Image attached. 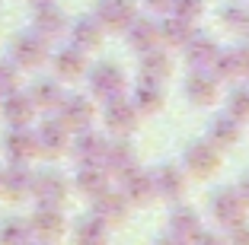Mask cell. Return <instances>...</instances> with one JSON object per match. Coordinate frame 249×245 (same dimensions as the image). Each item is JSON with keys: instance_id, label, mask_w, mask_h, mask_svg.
Instances as JSON below:
<instances>
[{"instance_id": "d590c367", "label": "cell", "mask_w": 249, "mask_h": 245, "mask_svg": "<svg viewBox=\"0 0 249 245\" xmlns=\"http://www.w3.org/2000/svg\"><path fill=\"white\" fill-rule=\"evenodd\" d=\"M201 10H205V0H173V13L189 19V22L195 16H201Z\"/></svg>"}, {"instance_id": "e0dca14e", "label": "cell", "mask_w": 249, "mask_h": 245, "mask_svg": "<svg viewBox=\"0 0 249 245\" xmlns=\"http://www.w3.org/2000/svg\"><path fill=\"white\" fill-rule=\"evenodd\" d=\"M154 179V195H163V197H179L185 191V179L182 172H179L176 166H163L157 175H150Z\"/></svg>"}, {"instance_id": "f1b7e54d", "label": "cell", "mask_w": 249, "mask_h": 245, "mask_svg": "<svg viewBox=\"0 0 249 245\" xmlns=\"http://www.w3.org/2000/svg\"><path fill=\"white\" fill-rule=\"evenodd\" d=\"M163 38H166L169 45H185L192 38V29H189V19H182V16H176L173 13V19H166L163 22Z\"/></svg>"}, {"instance_id": "603a6c76", "label": "cell", "mask_w": 249, "mask_h": 245, "mask_svg": "<svg viewBox=\"0 0 249 245\" xmlns=\"http://www.w3.org/2000/svg\"><path fill=\"white\" fill-rule=\"evenodd\" d=\"M29 99H32L36 108H58L61 99H64V93H61V86L54 83V80H38L36 86H32Z\"/></svg>"}, {"instance_id": "f546056e", "label": "cell", "mask_w": 249, "mask_h": 245, "mask_svg": "<svg viewBox=\"0 0 249 245\" xmlns=\"http://www.w3.org/2000/svg\"><path fill=\"white\" fill-rule=\"evenodd\" d=\"M160 102H163V96H160V89H157V83H154V80H147V86L138 89L134 108H138V112H157Z\"/></svg>"}, {"instance_id": "d6986e66", "label": "cell", "mask_w": 249, "mask_h": 245, "mask_svg": "<svg viewBox=\"0 0 249 245\" xmlns=\"http://www.w3.org/2000/svg\"><path fill=\"white\" fill-rule=\"evenodd\" d=\"M124 197L134 201V204H147L150 197H154V179L131 169V172L124 175Z\"/></svg>"}, {"instance_id": "4fadbf2b", "label": "cell", "mask_w": 249, "mask_h": 245, "mask_svg": "<svg viewBox=\"0 0 249 245\" xmlns=\"http://www.w3.org/2000/svg\"><path fill=\"white\" fill-rule=\"evenodd\" d=\"M29 185H32V175L26 169V163H16V166L0 172V191L7 197H26L29 195Z\"/></svg>"}, {"instance_id": "ba28073f", "label": "cell", "mask_w": 249, "mask_h": 245, "mask_svg": "<svg viewBox=\"0 0 249 245\" xmlns=\"http://www.w3.org/2000/svg\"><path fill=\"white\" fill-rule=\"evenodd\" d=\"M36 153H38V140H36L32 131H26V124H22V128H13L7 134V156L13 159V163H29Z\"/></svg>"}, {"instance_id": "ac0fdd59", "label": "cell", "mask_w": 249, "mask_h": 245, "mask_svg": "<svg viewBox=\"0 0 249 245\" xmlns=\"http://www.w3.org/2000/svg\"><path fill=\"white\" fill-rule=\"evenodd\" d=\"M83 67H87V58H83V48H77V45H71V48H64V51L54 54V70H58L61 77H67V80L80 77Z\"/></svg>"}, {"instance_id": "7a4b0ae2", "label": "cell", "mask_w": 249, "mask_h": 245, "mask_svg": "<svg viewBox=\"0 0 249 245\" xmlns=\"http://www.w3.org/2000/svg\"><path fill=\"white\" fill-rule=\"evenodd\" d=\"M29 195L38 197V204H48V207H61L67 197V181L54 172H42V175H32V185H29Z\"/></svg>"}, {"instance_id": "52a82bcc", "label": "cell", "mask_w": 249, "mask_h": 245, "mask_svg": "<svg viewBox=\"0 0 249 245\" xmlns=\"http://www.w3.org/2000/svg\"><path fill=\"white\" fill-rule=\"evenodd\" d=\"M99 22L106 29H128L134 22V3L131 0H103L99 3Z\"/></svg>"}, {"instance_id": "74e56055", "label": "cell", "mask_w": 249, "mask_h": 245, "mask_svg": "<svg viewBox=\"0 0 249 245\" xmlns=\"http://www.w3.org/2000/svg\"><path fill=\"white\" fill-rule=\"evenodd\" d=\"M147 7H150V10H173V0H147Z\"/></svg>"}, {"instance_id": "3957f363", "label": "cell", "mask_w": 249, "mask_h": 245, "mask_svg": "<svg viewBox=\"0 0 249 245\" xmlns=\"http://www.w3.org/2000/svg\"><path fill=\"white\" fill-rule=\"evenodd\" d=\"M10 58H13L16 67H38L45 58H48V48H45V38L42 35H19L10 48Z\"/></svg>"}, {"instance_id": "5bb4252c", "label": "cell", "mask_w": 249, "mask_h": 245, "mask_svg": "<svg viewBox=\"0 0 249 245\" xmlns=\"http://www.w3.org/2000/svg\"><path fill=\"white\" fill-rule=\"evenodd\" d=\"M32 29H36V35H42L45 42H48V38H54V35L64 32V13H61L58 7H52V3H42V7L36 10Z\"/></svg>"}, {"instance_id": "44dd1931", "label": "cell", "mask_w": 249, "mask_h": 245, "mask_svg": "<svg viewBox=\"0 0 249 245\" xmlns=\"http://www.w3.org/2000/svg\"><path fill=\"white\" fill-rule=\"evenodd\" d=\"M128 32H131V45L138 51H150V48H157V42H160V29H157L154 22L138 19V16H134V22L128 26Z\"/></svg>"}, {"instance_id": "277c9868", "label": "cell", "mask_w": 249, "mask_h": 245, "mask_svg": "<svg viewBox=\"0 0 249 245\" xmlns=\"http://www.w3.org/2000/svg\"><path fill=\"white\" fill-rule=\"evenodd\" d=\"M211 210L214 216H217L220 223H227V226H236L243 223V210H246V201H243V195H236V191H217L211 201Z\"/></svg>"}, {"instance_id": "8992f818", "label": "cell", "mask_w": 249, "mask_h": 245, "mask_svg": "<svg viewBox=\"0 0 249 245\" xmlns=\"http://www.w3.org/2000/svg\"><path fill=\"white\" fill-rule=\"evenodd\" d=\"M29 229H32V236H38V239H58L61 232H64V216H61L58 207L42 204V207L36 210V216L29 220Z\"/></svg>"}, {"instance_id": "2e32d148", "label": "cell", "mask_w": 249, "mask_h": 245, "mask_svg": "<svg viewBox=\"0 0 249 245\" xmlns=\"http://www.w3.org/2000/svg\"><path fill=\"white\" fill-rule=\"evenodd\" d=\"M124 213H128V197L124 195H112V191L96 195V216L103 223H122Z\"/></svg>"}, {"instance_id": "1f68e13d", "label": "cell", "mask_w": 249, "mask_h": 245, "mask_svg": "<svg viewBox=\"0 0 249 245\" xmlns=\"http://www.w3.org/2000/svg\"><path fill=\"white\" fill-rule=\"evenodd\" d=\"M77 239H83V242H99V239H106V223L99 220V216H87L80 226H77Z\"/></svg>"}, {"instance_id": "d6a6232c", "label": "cell", "mask_w": 249, "mask_h": 245, "mask_svg": "<svg viewBox=\"0 0 249 245\" xmlns=\"http://www.w3.org/2000/svg\"><path fill=\"white\" fill-rule=\"evenodd\" d=\"M16 86H19V67H16L13 61H3V64H0V96L13 93Z\"/></svg>"}, {"instance_id": "7c38bea8", "label": "cell", "mask_w": 249, "mask_h": 245, "mask_svg": "<svg viewBox=\"0 0 249 245\" xmlns=\"http://www.w3.org/2000/svg\"><path fill=\"white\" fill-rule=\"evenodd\" d=\"M185 89H189V99L192 102H198V105H211V102L217 99V77L208 73L205 67H198V70L189 77Z\"/></svg>"}, {"instance_id": "4dcf8cb0", "label": "cell", "mask_w": 249, "mask_h": 245, "mask_svg": "<svg viewBox=\"0 0 249 245\" xmlns=\"http://www.w3.org/2000/svg\"><path fill=\"white\" fill-rule=\"evenodd\" d=\"M211 134H214V140H217V144L230 147L236 140V118L233 115H230V118H217V121L211 124Z\"/></svg>"}, {"instance_id": "cb8c5ba5", "label": "cell", "mask_w": 249, "mask_h": 245, "mask_svg": "<svg viewBox=\"0 0 249 245\" xmlns=\"http://www.w3.org/2000/svg\"><path fill=\"white\" fill-rule=\"evenodd\" d=\"M77 188H80L83 195H99L106 191V169H99L96 163H83L80 175H77Z\"/></svg>"}, {"instance_id": "4316f807", "label": "cell", "mask_w": 249, "mask_h": 245, "mask_svg": "<svg viewBox=\"0 0 249 245\" xmlns=\"http://www.w3.org/2000/svg\"><path fill=\"white\" fill-rule=\"evenodd\" d=\"M189 64H195V67H211V61L217 58V45L211 42V38H189Z\"/></svg>"}, {"instance_id": "8d00e7d4", "label": "cell", "mask_w": 249, "mask_h": 245, "mask_svg": "<svg viewBox=\"0 0 249 245\" xmlns=\"http://www.w3.org/2000/svg\"><path fill=\"white\" fill-rule=\"evenodd\" d=\"M230 115H233L236 121H249V93L246 89L230 96Z\"/></svg>"}, {"instance_id": "9c48e42d", "label": "cell", "mask_w": 249, "mask_h": 245, "mask_svg": "<svg viewBox=\"0 0 249 245\" xmlns=\"http://www.w3.org/2000/svg\"><path fill=\"white\" fill-rule=\"evenodd\" d=\"M61 121L67 124V131L77 128L83 131L89 121H93V105H89V99H83V96H71V99H61Z\"/></svg>"}, {"instance_id": "83f0119b", "label": "cell", "mask_w": 249, "mask_h": 245, "mask_svg": "<svg viewBox=\"0 0 249 245\" xmlns=\"http://www.w3.org/2000/svg\"><path fill=\"white\" fill-rule=\"evenodd\" d=\"M169 229H173V236L176 239H192V236H198V216H195V210H189V207H179L176 213H173V220H169Z\"/></svg>"}, {"instance_id": "ab89813d", "label": "cell", "mask_w": 249, "mask_h": 245, "mask_svg": "<svg viewBox=\"0 0 249 245\" xmlns=\"http://www.w3.org/2000/svg\"><path fill=\"white\" fill-rule=\"evenodd\" d=\"M240 195H243V201H246V204H249V179H246V181H243V188H240Z\"/></svg>"}, {"instance_id": "d4e9b609", "label": "cell", "mask_w": 249, "mask_h": 245, "mask_svg": "<svg viewBox=\"0 0 249 245\" xmlns=\"http://www.w3.org/2000/svg\"><path fill=\"white\" fill-rule=\"evenodd\" d=\"M103 42V22L99 19H80L73 26V45L77 48H96V45Z\"/></svg>"}, {"instance_id": "ffe728a7", "label": "cell", "mask_w": 249, "mask_h": 245, "mask_svg": "<svg viewBox=\"0 0 249 245\" xmlns=\"http://www.w3.org/2000/svg\"><path fill=\"white\" fill-rule=\"evenodd\" d=\"M73 156L80 163H103L106 156V140L99 134H80L77 144H73Z\"/></svg>"}, {"instance_id": "30bf717a", "label": "cell", "mask_w": 249, "mask_h": 245, "mask_svg": "<svg viewBox=\"0 0 249 245\" xmlns=\"http://www.w3.org/2000/svg\"><path fill=\"white\" fill-rule=\"evenodd\" d=\"M3 115H7V121L13 124V128H22V124H29L32 115H36V105H32V99L26 93H19V89H13V93L3 96Z\"/></svg>"}, {"instance_id": "e575fe53", "label": "cell", "mask_w": 249, "mask_h": 245, "mask_svg": "<svg viewBox=\"0 0 249 245\" xmlns=\"http://www.w3.org/2000/svg\"><path fill=\"white\" fill-rule=\"evenodd\" d=\"M224 19H227L230 29L249 32V10L246 7H227V10H224Z\"/></svg>"}, {"instance_id": "9a60e30c", "label": "cell", "mask_w": 249, "mask_h": 245, "mask_svg": "<svg viewBox=\"0 0 249 245\" xmlns=\"http://www.w3.org/2000/svg\"><path fill=\"white\" fill-rule=\"evenodd\" d=\"M185 163H189V169L195 175H208V172H214L217 169V163H220V156H217V147L214 144H192L189 147V153H185Z\"/></svg>"}, {"instance_id": "836d02e7", "label": "cell", "mask_w": 249, "mask_h": 245, "mask_svg": "<svg viewBox=\"0 0 249 245\" xmlns=\"http://www.w3.org/2000/svg\"><path fill=\"white\" fill-rule=\"evenodd\" d=\"M29 236H32V229H29L26 220H10V223L0 229V239H7V242H26Z\"/></svg>"}, {"instance_id": "6da1fadb", "label": "cell", "mask_w": 249, "mask_h": 245, "mask_svg": "<svg viewBox=\"0 0 249 245\" xmlns=\"http://www.w3.org/2000/svg\"><path fill=\"white\" fill-rule=\"evenodd\" d=\"M89 89L106 102L118 99V96L124 93V73L118 70L115 64H99V67H93V73H89Z\"/></svg>"}, {"instance_id": "7402d4cb", "label": "cell", "mask_w": 249, "mask_h": 245, "mask_svg": "<svg viewBox=\"0 0 249 245\" xmlns=\"http://www.w3.org/2000/svg\"><path fill=\"white\" fill-rule=\"evenodd\" d=\"M106 166H109V172L115 175H128L134 169V150L128 144H115V147H106Z\"/></svg>"}, {"instance_id": "484cf974", "label": "cell", "mask_w": 249, "mask_h": 245, "mask_svg": "<svg viewBox=\"0 0 249 245\" xmlns=\"http://www.w3.org/2000/svg\"><path fill=\"white\" fill-rule=\"evenodd\" d=\"M141 73H144V80L160 83L163 77H169V58L163 54V51H157V48L144 51V67H141Z\"/></svg>"}, {"instance_id": "f35d334b", "label": "cell", "mask_w": 249, "mask_h": 245, "mask_svg": "<svg viewBox=\"0 0 249 245\" xmlns=\"http://www.w3.org/2000/svg\"><path fill=\"white\" fill-rule=\"evenodd\" d=\"M236 54H240V70H246L249 73V45L243 51H236Z\"/></svg>"}, {"instance_id": "60d3db41", "label": "cell", "mask_w": 249, "mask_h": 245, "mask_svg": "<svg viewBox=\"0 0 249 245\" xmlns=\"http://www.w3.org/2000/svg\"><path fill=\"white\" fill-rule=\"evenodd\" d=\"M29 3H36V7H42V3H52V0H29Z\"/></svg>"}, {"instance_id": "8fae6325", "label": "cell", "mask_w": 249, "mask_h": 245, "mask_svg": "<svg viewBox=\"0 0 249 245\" xmlns=\"http://www.w3.org/2000/svg\"><path fill=\"white\" fill-rule=\"evenodd\" d=\"M36 140H38V153L58 156V153H64V147H67V124L61 121V118L58 121H45L42 128H38Z\"/></svg>"}, {"instance_id": "5b68a950", "label": "cell", "mask_w": 249, "mask_h": 245, "mask_svg": "<svg viewBox=\"0 0 249 245\" xmlns=\"http://www.w3.org/2000/svg\"><path fill=\"white\" fill-rule=\"evenodd\" d=\"M106 124H109L115 134H131L138 128V108L128 105V102L118 96V99H109L106 105Z\"/></svg>"}]
</instances>
